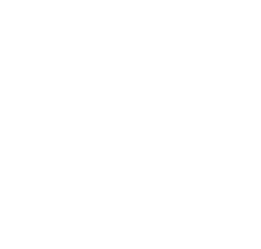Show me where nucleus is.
Masks as SVG:
<instances>
[]
</instances>
